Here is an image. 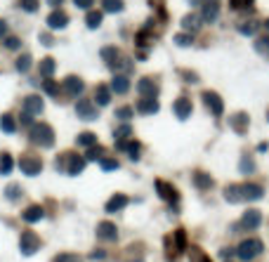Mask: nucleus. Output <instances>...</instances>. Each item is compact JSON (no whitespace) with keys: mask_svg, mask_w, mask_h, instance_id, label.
I'll list each match as a JSON object with an SVG mask.
<instances>
[{"mask_svg":"<svg viewBox=\"0 0 269 262\" xmlns=\"http://www.w3.org/2000/svg\"><path fill=\"white\" fill-rule=\"evenodd\" d=\"M19 40H17V38H5V47H7V50H17V47H19Z\"/></svg>","mask_w":269,"mask_h":262,"instance_id":"a18cd8bd","label":"nucleus"},{"mask_svg":"<svg viewBox=\"0 0 269 262\" xmlns=\"http://www.w3.org/2000/svg\"><path fill=\"white\" fill-rule=\"evenodd\" d=\"M99 24H102V12H90V14H87V26L95 29Z\"/></svg>","mask_w":269,"mask_h":262,"instance_id":"f704fd0d","label":"nucleus"},{"mask_svg":"<svg viewBox=\"0 0 269 262\" xmlns=\"http://www.w3.org/2000/svg\"><path fill=\"white\" fill-rule=\"evenodd\" d=\"M172 111L177 113V118H189L192 116V99H187V97H180L175 104H172Z\"/></svg>","mask_w":269,"mask_h":262,"instance_id":"0eeeda50","label":"nucleus"},{"mask_svg":"<svg viewBox=\"0 0 269 262\" xmlns=\"http://www.w3.org/2000/svg\"><path fill=\"white\" fill-rule=\"evenodd\" d=\"M132 113H135V109H132V107H123V109L116 111V118L128 120V118H132Z\"/></svg>","mask_w":269,"mask_h":262,"instance_id":"e433bc0d","label":"nucleus"},{"mask_svg":"<svg viewBox=\"0 0 269 262\" xmlns=\"http://www.w3.org/2000/svg\"><path fill=\"white\" fill-rule=\"evenodd\" d=\"M102 168H104V170H118V161H114V158H102Z\"/></svg>","mask_w":269,"mask_h":262,"instance_id":"79ce46f5","label":"nucleus"},{"mask_svg":"<svg viewBox=\"0 0 269 262\" xmlns=\"http://www.w3.org/2000/svg\"><path fill=\"white\" fill-rule=\"evenodd\" d=\"M40 40H43L45 45H52V38H50V36H43V38H40Z\"/></svg>","mask_w":269,"mask_h":262,"instance_id":"5fc2aeb1","label":"nucleus"},{"mask_svg":"<svg viewBox=\"0 0 269 262\" xmlns=\"http://www.w3.org/2000/svg\"><path fill=\"white\" fill-rule=\"evenodd\" d=\"M227 255L231 258V255H234V251H231V248H225V251H222V258H227Z\"/></svg>","mask_w":269,"mask_h":262,"instance_id":"864d4df0","label":"nucleus"},{"mask_svg":"<svg viewBox=\"0 0 269 262\" xmlns=\"http://www.w3.org/2000/svg\"><path fill=\"white\" fill-rule=\"evenodd\" d=\"M0 125H2V130L5 132H14V120H12V116H2Z\"/></svg>","mask_w":269,"mask_h":262,"instance_id":"a19ab883","label":"nucleus"},{"mask_svg":"<svg viewBox=\"0 0 269 262\" xmlns=\"http://www.w3.org/2000/svg\"><path fill=\"white\" fill-rule=\"evenodd\" d=\"M31 142L40 144V147H52L54 144V132L50 125L45 123H36L31 128Z\"/></svg>","mask_w":269,"mask_h":262,"instance_id":"f257e3e1","label":"nucleus"},{"mask_svg":"<svg viewBox=\"0 0 269 262\" xmlns=\"http://www.w3.org/2000/svg\"><path fill=\"white\" fill-rule=\"evenodd\" d=\"M258 50H260V52H267V55H269V38H262V40H258Z\"/></svg>","mask_w":269,"mask_h":262,"instance_id":"49530a36","label":"nucleus"},{"mask_svg":"<svg viewBox=\"0 0 269 262\" xmlns=\"http://www.w3.org/2000/svg\"><path fill=\"white\" fill-rule=\"evenodd\" d=\"M74 2L78 7H90V5H92V0H74Z\"/></svg>","mask_w":269,"mask_h":262,"instance_id":"09e8293b","label":"nucleus"},{"mask_svg":"<svg viewBox=\"0 0 269 262\" xmlns=\"http://www.w3.org/2000/svg\"><path fill=\"white\" fill-rule=\"evenodd\" d=\"M90 258H92V260H104V251H99V253H92Z\"/></svg>","mask_w":269,"mask_h":262,"instance_id":"8fccbe9b","label":"nucleus"},{"mask_svg":"<svg viewBox=\"0 0 269 262\" xmlns=\"http://www.w3.org/2000/svg\"><path fill=\"white\" fill-rule=\"evenodd\" d=\"M5 31H7V24H5V22H0V38L5 36Z\"/></svg>","mask_w":269,"mask_h":262,"instance_id":"603ef678","label":"nucleus"},{"mask_svg":"<svg viewBox=\"0 0 269 262\" xmlns=\"http://www.w3.org/2000/svg\"><path fill=\"white\" fill-rule=\"evenodd\" d=\"M260 222H262V215H260V210H248L243 220L238 222L234 229H246V231H255L260 227Z\"/></svg>","mask_w":269,"mask_h":262,"instance_id":"20e7f679","label":"nucleus"},{"mask_svg":"<svg viewBox=\"0 0 269 262\" xmlns=\"http://www.w3.org/2000/svg\"><path fill=\"white\" fill-rule=\"evenodd\" d=\"M255 29H258V24H255V22H248V24H243V26H241V33L253 36V33H255Z\"/></svg>","mask_w":269,"mask_h":262,"instance_id":"c03bdc74","label":"nucleus"},{"mask_svg":"<svg viewBox=\"0 0 269 262\" xmlns=\"http://www.w3.org/2000/svg\"><path fill=\"white\" fill-rule=\"evenodd\" d=\"M265 29H267V31H269V19H267V22H265Z\"/></svg>","mask_w":269,"mask_h":262,"instance_id":"13d9d810","label":"nucleus"},{"mask_svg":"<svg viewBox=\"0 0 269 262\" xmlns=\"http://www.w3.org/2000/svg\"><path fill=\"white\" fill-rule=\"evenodd\" d=\"M64 90L66 92H69V95H80V92H83V80H80V78H76V76H69L64 80Z\"/></svg>","mask_w":269,"mask_h":262,"instance_id":"f3484780","label":"nucleus"},{"mask_svg":"<svg viewBox=\"0 0 269 262\" xmlns=\"http://www.w3.org/2000/svg\"><path fill=\"white\" fill-rule=\"evenodd\" d=\"M243 187V201H258V198H262V194H265V189L260 185H241Z\"/></svg>","mask_w":269,"mask_h":262,"instance_id":"dca6fc26","label":"nucleus"},{"mask_svg":"<svg viewBox=\"0 0 269 262\" xmlns=\"http://www.w3.org/2000/svg\"><path fill=\"white\" fill-rule=\"evenodd\" d=\"M241 173H255V163H253V158H248V156H243L241 158Z\"/></svg>","mask_w":269,"mask_h":262,"instance_id":"2f4dec72","label":"nucleus"},{"mask_svg":"<svg viewBox=\"0 0 269 262\" xmlns=\"http://www.w3.org/2000/svg\"><path fill=\"white\" fill-rule=\"evenodd\" d=\"M76 113L80 116L83 120H95L97 118V107H92V102H78L76 104Z\"/></svg>","mask_w":269,"mask_h":262,"instance_id":"423d86ee","label":"nucleus"},{"mask_svg":"<svg viewBox=\"0 0 269 262\" xmlns=\"http://www.w3.org/2000/svg\"><path fill=\"white\" fill-rule=\"evenodd\" d=\"M78 144H80V147H95V144H97V137H95L92 132H83V135H78Z\"/></svg>","mask_w":269,"mask_h":262,"instance_id":"a878e982","label":"nucleus"},{"mask_svg":"<svg viewBox=\"0 0 269 262\" xmlns=\"http://www.w3.org/2000/svg\"><path fill=\"white\" fill-rule=\"evenodd\" d=\"M175 40H177L180 45H192V36H177Z\"/></svg>","mask_w":269,"mask_h":262,"instance_id":"de8ad7c7","label":"nucleus"},{"mask_svg":"<svg viewBox=\"0 0 269 262\" xmlns=\"http://www.w3.org/2000/svg\"><path fill=\"white\" fill-rule=\"evenodd\" d=\"M102 57L107 59L109 64H114V62L118 59V52H116V47H104V50H102Z\"/></svg>","mask_w":269,"mask_h":262,"instance_id":"7c9ffc66","label":"nucleus"},{"mask_svg":"<svg viewBox=\"0 0 269 262\" xmlns=\"http://www.w3.org/2000/svg\"><path fill=\"white\" fill-rule=\"evenodd\" d=\"M5 194H7V198H10V201H17V198H19V194H22V187H19V185H10L7 189H5Z\"/></svg>","mask_w":269,"mask_h":262,"instance_id":"72a5a7b5","label":"nucleus"},{"mask_svg":"<svg viewBox=\"0 0 269 262\" xmlns=\"http://www.w3.org/2000/svg\"><path fill=\"white\" fill-rule=\"evenodd\" d=\"M47 24H50L52 29H64L66 24H69V17H66L64 12H52V14L47 17Z\"/></svg>","mask_w":269,"mask_h":262,"instance_id":"aec40b11","label":"nucleus"},{"mask_svg":"<svg viewBox=\"0 0 269 262\" xmlns=\"http://www.w3.org/2000/svg\"><path fill=\"white\" fill-rule=\"evenodd\" d=\"M182 26L184 29H187V31L192 33V29H198V26H201V19H198V17H184V22H182Z\"/></svg>","mask_w":269,"mask_h":262,"instance_id":"cd10ccee","label":"nucleus"},{"mask_svg":"<svg viewBox=\"0 0 269 262\" xmlns=\"http://www.w3.org/2000/svg\"><path fill=\"white\" fill-rule=\"evenodd\" d=\"M66 161H69V165L64 168V173H69V175H78L85 168V158H78L74 153H66Z\"/></svg>","mask_w":269,"mask_h":262,"instance_id":"1a4fd4ad","label":"nucleus"},{"mask_svg":"<svg viewBox=\"0 0 269 262\" xmlns=\"http://www.w3.org/2000/svg\"><path fill=\"white\" fill-rule=\"evenodd\" d=\"M194 255H196V262H210L205 255H201V253H194Z\"/></svg>","mask_w":269,"mask_h":262,"instance_id":"3c124183","label":"nucleus"},{"mask_svg":"<svg viewBox=\"0 0 269 262\" xmlns=\"http://www.w3.org/2000/svg\"><path fill=\"white\" fill-rule=\"evenodd\" d=\"M128 206V198L123 196V194H116V196L111 198L107 203V213H116V210H123V208Z\"/></svg>","mask_w":269,"mask_h":262,"instance_id":"412c9836","label":"nucleus"},{"mask_svg":"<svg viewBox=\"0 0 269 262\" xmlns=\"http://www.w3.org/2000/svg\"><path fill=\"white\" fill-rule=\"evenodd\" d=\"M128 87H130V80H128V76H114V83H111V90L114 92H118V95H125L128 92Z\"/></svg>","mask_w":269,"mask_h":262,"instance_id":"6ab92c4d","label":"nucleus"},{"mask_svg":"<svg viewBox=\"0 0 269 262\" xmlns=\"http://www.w3.org/2000/svg\"><path fill=\"white\" fill-rule=\"evenodd\" d=\"M229 125H231L236 132H243L248 128V116H246V113H236V116H231V118H229Z\"/></svg>","mask_w":269,"mask_h":262,"instance_id":"4be33fe9","label":"nucleus"},{"mask_svg":"<svg viewBox=\"0 0 269 262\" xmlns=\"http://www.w3.org/2000/svg\"><path fill=\"white\" fill-rule=\"evenodd\" d=\"M47 2H50V5H62L64 0H47Z\"/></svg>","mask_w":269,"mask_h":262,"instance_id":"6e6d98bb","label":"nucleus"},{"mask_svg":"<svg viewBox=\"0 0 269 262\" xmlns=\"http://www.w3.org/2000/svg\"><path fill=\"white\" fill-rule=\"evenodd\" d=\"M267 118H269V113H267Z\"/></svg>","mask_w":269,"mask_h":262,"instance_id":"bf43d9fd","label":"nucleus"},{"mask_svg":"<svg viewBox=\"0 0 269 262\" xmlns=\"http://www.w3.org/2000/svg\"><path fill=\"white\" fill-rule=\"evenodd\" d=\"M38 5H40L38 0H19V7H22L24 12H36Z\"/></svg>","mask_w":269,"mask_h":262,"instance_id":"473e14b6","label":"nucleus"},{"mask_svg":"<svg viewBox=\"0 0 269 262\" xmlns=\"http://www.w3.org/2000/svg\"><path fill=\"white\" fill-rule=\"evenodd\" d=\"M40 74H43L45 78H50L54 74V59H50V57H47V59H43V62H40Z\"/></svg>","mask_w":269,"mask_h":262,"instance_id":"bb28decb","label":"nucleus"},{"mask_svg":"<svg viewBox=\"0 0 269 262\" xmlns=\"http://www.w3.org/2000/svg\"><path fill=\"white\" fill-rule=\"evenodd\" d=\"M156 189H158V194H161L165 201H177V191H175L170 185H165L163 180H158V182H156Z\"/></svg>","mask_w":269,"mask_h":262,"instance_id":"a211bd4d","label":"nucleus"},{"mask_svg":"<svg viewBox=\"0 0 269 262\" xmlns=\"http://www.w3.org/2000/svg\"><path fill=\"white\" fill-rule=\"evenodd\" d=\"M19 248H22L24 255H33V253L40 248V239L33 231H24L22 239H19Z\"/></svg>","mask_w":269,"mask_h":262,"instance_id":"7ed1b4c3","label":"nucleus"},{"mask_svg":"<svg viewBox=\"0 0 269 262\" xmlns=\"http://www.w3.org/2000/svg\"><path fill=\"white\" fill-rule=\"evenodd\" d=\"M97 236L102 241H116L118 229H116V225H111V222H102V225H97Z\"/></svg>","mask_w":269,"mask_h":262,"instance_id":"6e6552de","label":"nucleus"},{"mask_svg":"<svg viewBox=\"0 0 269 262\" xmlns=\"http://www.w3.org/2000/svg\"><path fill=\"white\" fill-rule=\"evenodd\" d=\"M137 111H140V113H156V111H158V102L154 97H142L140 102H137Z\"/></svg>","mask_w":269,"mask_h":262,"instance_id":"2eb2a0df","label":"nucleus"},{"mask_svg":"<svg viewBox=\"0 0 269 262\" xmlns=\"http://www.w3.org/2000/svg\"><path fill=\"white\" fill-rule=\"evenodd\" d=\"M29 66H31V55H22L17 59V69L19 71H29Z\"/></svg>","mask_w":269,"mask_h":262,"instance_id":"c9c22d12","label":"nucleus"},{"mask_svg":"<svg viewBox=\"0 0 269 262\" xmlns=\"http://www.w3.org/2000/svg\"><path fill=\"white\" fill-rule=\"evenodd\" d=\"M19 168H22L24 175H38L43 170V163H40V158H36V156H24L22 161H19Z\"/></svg>","mask_w":269,"mask_h":262,"instance_id":"39448f33","label":"nucleus"},{"mask_svg":"<svg viewBox=\"0 0 269 262\" xmlns=\"http://www.w3.org/2000/svg\"><path fill=\"white\" fill-rule=\"evenodd\" d=\"M130 132H132V130H130V125H120V128L114 132V135H116V140H125Z\"/></svg>","mask_w":269,"mask_h":262,"instance_id":"37998d69","label":"nucleus"},{"mask_svg":"<svg viewBox=\"0 0 269 262\" xmlns=\"http://www.w3.org/2000/svg\"><path fill=\"white\" fill-rule=\"evenodd\" d=\"M54 262H83L78 255H71V253H64V255H57Z\"/></svg>","mask_w":269,"mask_h":262,"instance_id":"ea45409f","label":"nucleus"},{"mask_svg":"<svg viewBox=\"0 0 269 262\" xmlns=\"http://www.w3.org/2000/svg\"><path fill=\"white\" fill-rule=\"evenodd\" d=\"M203 102L208 104V109L213 111L215 116H220V113H222V99L217 97L215 92H203Z\"/></svg>","mask_w":269,"mask_h":262,"instance_id":"ddd939ff","label":"nucleus"},{"mask_svg":"<svg viewBox=\"0 0 269 262\" xmlns=\"http://www.w3.org/2000/svg\"><path fill=\"white\" fill-rule=\"evenodd\" d=\"M225 198L229 203H238V201H243V187L241 185H229L225 189Z\"/></svg>","mask_w":269,"mask_h":262,"instance_id":"4468645a","label":"nucleus"},{"mask_svg":"<svg viewBox=\"0 0 269 262\" xmlns=\"http://www.w3.org/2000/svg\"><path fill=\"white\" fill-rule=\"evenodd\" d=\"M26 222H38V220H43V208L40 206H31V208H26V213L22 215Z\"/></svg>","mask_w":269,"mask_h":262,"instance_id":"5701e85b","label":"nucleus"},{"mask_svg":"<svg viewBox=\"0 0 269 262\" xmlns=\"http://www.w3.org/2000/svg\"><path fill=\"white\" fill-rule=\"evenodd\" d=\"M262 248H265V246H262V241L260 239H248L236 248V255L243 262H250L253 258H258L260 253H262Z\"/></svg>","mask_w":269,"mask_h":262,"instance_id":"f03ea898","label":"nucleus"},{"mask_svg":"<svg viewBox=\"0 0 269 262\" xmlns=\"http://www.w3.org/2000/svg\"><path fill=\"white\" fill-rule=\"evenodd\" d=\"M102 153H104L102 147H90V149H87V158H90V161H97V158H102Z\"/></svg>","mask_w":269,"mask_h":262,"instance_id":"58836bf2","label":"nucleus"},{"mask_svg":"<svg viewBox=\"0 0 269 262\" xmlns=\"http://www.w3.org/2000/svg\"><path fill=\"white\" fill-rule=\"evenodd\" d=\"M10 170H12V158H10V153H2V156H0V173L7 175Z\"/></svg>","mask_w":269,"mask_h":262,"instance_id":"c756f323","label":"nucleus"},{"mask_svg":"<svg viewBox=\"0 0 269 262\" xmlns=\"http://www.w3.org/2000/svg\"><path fill=\"white\" fill-rule=\"evenodd\" d=\"M217 10H220V0H205L203 2V22H215Z\"/></svg>","mask_w":269,"mask_h":262,"instance_id":"f8f14e48","label":"nucleus"},{"mask_svg":"<svg viewBox=\"0 0 269 262\" xmlns=\"http://www.w3.org/2000/svg\"><path fill=\"white\" fill-rule=\"evenodd\" d=\"M123 0H104V12H120Z\"/></svg>","mask_w":269,"mask_h":262,"instance_id":"c85d7f7f","label":"nucleus"},{"mask_svg":"<svg viewBox=\"0 0 269 262\" xmlns=\"http://www.w3.org/2000/svg\"><path fill=\"white\" fill-rule=\"evenodd\" d=\"M43 87H45V92H47V95H52V97H57V95H59V85H57V83H52V80H45Z\"/></svg>","mask_w":269,"mask_h":262,"instance_id":"4c0bfd02","label":"nucleus"},{"mask_svg":"<svg viewBox=\"0 0 269 262\" xmlns=\"http://www.w3.org/2000/svg\"><path fill=\"white\" fill-rule=\"evenodd\" d=\"M194 185L198 187V189H210L213 187V177L205 173H196L194 175Z\"/></svg>","mask_w":269,"mask_h":262,"instance_id":"393cba45","label":"nucleus"},{"mask_svg":"<svg viewBox=\"0 0 269 262\" xmlns=\"http://www.w3.org/2000/svg\"><path fill=\"white\" fill-rule=\"evenodd\" d=\"M109 99H111V92H109V87H107V85H99L97 92H95V102H97L99 107H107Z\"/></svg>","mask_w":269,"mask_h":262,"instance_id":"b1692460","label":"nucleus"},{"mask_svg":"<svg viewBox=\"0 0 269 262\" xmlns=\"http://www.w3.org/2000/svg\"><path fill=\"white\" fill-rule=\"evenodd\" d=\"M137 92H140L142 97H154L158 92V87H156V83L151 78H142L140 83H137Z\"/></svg>","mask_w":269,"mask_h":262,"instance_id":"9b49d317","label":"nucleus"},{"mask_svg":"<svg viewBox=\"0 0 269 262\" xmlns=\"http://www.w3.org/2000/svg\"><path fill=\"white\" fill-rule=\"evenodd\" d=\"M189 2H192V5H198V2H201V0H189Z\"/></svg>","mask_w":269,"mask_h":262,"instance_id":"4d7b16f0","label":"nucleus"},{"mask_svg":"<svg viewBox=\"0 0 269 262\" xmlns=\"http://www.w3.org/2000/svg\"><path fill=\"white\" fill-rule=\"evenodd\" d=\"M24 111L26 113H40L43 111V99L38 97V95H29V97L24 99Z\"/></svg>","mask_w":269,"mask_h":262,"instance_id":"9d476101","label":"nucleus"}]
</instances>
